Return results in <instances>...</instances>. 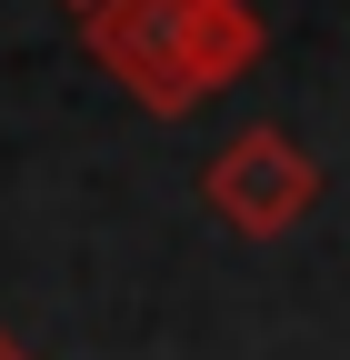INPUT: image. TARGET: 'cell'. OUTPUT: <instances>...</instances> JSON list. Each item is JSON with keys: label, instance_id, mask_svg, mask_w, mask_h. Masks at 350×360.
<instances>
[{"label": "cell", "instance_id": "obj_1", "mask_svg": "<svg viewBox=\"0 0 350 360\" xmlns=\"http://www.w3.org/2000/svg\"><path fill=\"white\" fill-rule=\"evenodd\" d=\"M91 40L150 101H190L250 51V20L231 0H110V11H91Z\"/></svg>", "mask_w": 350, "mask_h": 360}, {"label": "cell", "instance_id": "obj_2", "mask_svg": "<svg viewBox=\"0 0 350 360\" xmlns=\"http://www.w3.org/2000/svg\"><path fill=\"white\" fill-rule=\"evenodd\" d=\"M80 11H101V0H80Z\"/></svg>", "mask_w": 350, "mask_h": 360}]
</instances>
